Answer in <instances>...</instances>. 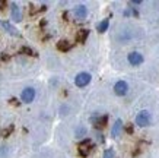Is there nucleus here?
Here are the masks:
<instances>
[{"mask_svg": "<svg viewBox=\"0 0 159 158\" xmlns=\"http://www.w3.org/2000/svg\"><path fill=\"white\" fill-rule=\"evenodd\" d=\"M121 129H123V122L118 119V120H116V123L112 125V129H111V135H112V138H118Z\"/></svg>", "mask_w": 159, "mask_h": 158, "instance_id": "nucleus-10", "label": "nucleus"}, {"mask_svg": "<svg viewBox=\"0 0 159 158\" xmlns=\"http://www.w3.org/2000/svg\"><path fill=\"white\" fill-rule=\"evenodd\" d=\"M79 135H85V129H83V127H79V129H77L76 136H79Z\"/></svg>", "mask_w": 159, "mask_h": 158, "instance_id": "nucleus-18", "label": "nucleus"}, {"mask_svg": "<svg viewBox=\"0 0 159 158\" xmlns=\"http://www.w3.org/2000/svg\"><path fill=\"white\" fill-rule=\"evenodd\" d=\"M116 155H114V151L112 149H107L105 152H104V158H114Z\"/></svg>", "mask_w": 159, "mask_h": 158, "instance_id": "nucleus-17", "label": "nucleus"}, {"mask_svg": "<svg viewBox=\"0 0 159 158\" xmlns=\"http://www.w3.org/2000/svg\"><path fill=\"white\" fill-rule=\"evenodd\" d=\"M20 51L25 53V54H28V56H38V54H37L32 48H29V47H22V50H20Z\"/></svg>", "mask_w": 159, "mask_h": 158, "instance_id": "nucleus-16", "label": "nucleus"}, {"mask_svg": "<svg viewBox=\"0 0 159 158\" xmlns=\"http://www.w3.org/2000/svg\"><path fill=\"white\" fill-rule=\"evenodd\" d=\"M13 129H15L13 125H9L7 127H6V129L2 130V136H3V138H7V136H9V135L13 132Z\"/></svg>", "mask_w": 159, "mask_h": 158, "instance_id": "nucleus-14", "label": "nucleus"}, {"mask_svg": "<svg viewBox=\"0 0 159 158\" xmlns=\"http://www.w3.org/2000/svg\"><path fill=\"white\" fill-rule=\"evenodd\" d=\"M20 98H22V101H24V103H26V104L32 103V101H34V98H35V89H34V88H25L24 91H22Z\"/></svg>", "mask_w": 159, "mask_h": 158, "instance_id": "nucleus-3", "label": "nucleus"}, {"mask_svg": "<svg viewBox=\"0 0 159 158\" xmlns=\"http://www.w3.org/2000/svg\"><path fill=\"white\" fill-rule=\"evenodd\" d=\"M89 82H91V75H89L88 72H80V73H77L76 78H75V84H76V86H79V88H83V86H86Z\"/></svg>", "mask_w": 159, "mask_h": 158, "instance_id": "nucleus-1", "label": "nucleus"}, {"mask_svg": "<svg viewBox=\"0 0 159 158\" xmlns=\"http://www.w3.org/2000/svg\"><path fill=\"white\" fill-rule=\"evenodd\" d=\"M127 91H129V85H127V82L118 81L116 85H114V92H116L117 95L123 97V95H125V94H127Z\"/></svg>", "mask_w": 159, "mask_h": 158, "instance_id": "nucleus-4", "label": "nucleus"}, {"mask_svg": "<svg viewBox=\"0 0 159 158\" xmlns=\"http://www.w3.org/2000/svg\"><path fill=\"white\" fill-rule=\"evenodd\" d=\"M0 25H2V28L5 29L6 32H9L10 35H15V37H18V35H19V31L15 28L10 22H7V21H2V22H0Z\"/></svg>", "mask_w": 159, "mask_h": 158, "instance_id": "nucleus-6", "label": "nucleus"}, {"mask_svg": "<svg viewBox=\"0 0 159 158\" xmlns=\"http://www.w3.org/2000/svg\"><path fill=\"white\" fill-rule=\"evenodd\" d=\"M12 19L15 22H20L22 21V13H20L19 6L16 5V3H12Z\"/></svg>", "mask_w": 159, "mask_h": 158, "instance_id": "nucleus-9", "label": "nucleus"}, {"mask_svg": "<svg viewBox=\"0 0 159 158\" xmlns=\"http://www.w3.org/2000/svg\"><path fill=\"white\" fill-rule=\"evenodd\" d=\"M91 146H92V144H91V141H83L82 144L79 145V154L82 155V157H86L88 154H89V151H91Z\"/></svg>", "mask_w": 159, "mask_h": 158, "instance_id": "nucleus-8", "label": "nucleus"}, {"mask_svg": "<svg viewBox=\"0 0 159 158\" xmlns=\"http://www.w3.org/2000/svg\"><path fill=\"white\" fill-rule=\"evenodd\" d=\"M108 25H110V19H104L102 22H99L97 26L98 32H105L107 29H108Z\"/></svg>", "mask_w": 159, "mask_h": 158, "instance_id": "nucleus-13", "label": "nucleus"}, {"mask_svg": "<svg viewBox=\"0 0 159 158\" xmlns=\"http://www.w3.org/2000/svg\"><path fill=\"white\" fill-rule=\"evenodd\" d=\"M136 125L140 126V127L150 125V114L148 111H140L139 114L136 116Z\"/></svg>", "mask_w": 159, "mask_h": 158, "instance_id": "nucleus-2", "label": "nucleus"}, {"mask_svg": "<svg viewBox=\"0 0 159 158\" xmlns=\"http://www.w3.org/2000/svg\"><path fill=\"white\" fill-rule=\"evenodd\" d=\"M73 15L76 16L77 19H85L86 18V15H88V9H86V6H77V7H75V10H73Z\"/></svg>", "mask_w": 159, "mask_h": 158, "instance_id": "nucleus-7", "label": "nucleus"}, {"mask_svg": "<svg viewBox=\"0 0 159 158\" xmlns=\"http://www.w3.org/2000/svg\"><path fill=\"white\" fill-rule=\"evenodd\" d=\"M88 35H89V31H88V29H80L76 35V41L77 43H85L88 38Z\"/></svg>", "mask_w": 159, "mask_h": 158, "instance_id": "nucleus-11", "label": "nucleus"}, {"mask_svg": "<svg viewBox=\"0 0 159 158\" xmlns=\"http://www.w3.org/2000/svg\"><path fill=\"white\" fill-rule=\"evenodd\" d=\"M127 59H129V63L133 65V66H139V65L143 63V56H142L140 53H137V51L130 53V54L127 56Z\"/></svg>", "mask_w": 159, "mask_h": 158, "instance_id": "nucleus-5", "label": "nucleus"}, {"mask_svg": "<svg viewBox=\"0 0 159 158\" xmlns=\"http://www.w3.org/2000/svg\"><path fill=\"white\" fill-rule=\"evenodd\" d=\"M107 119H108V117H107V116H102V117H99V119L97 120V122H95V123H97V127H102V126H105V123H107Z\"/></svg>", "mask_w": 159, "mask_h": 158, "instance_id": "nucleus-15", "label": "nucleus"}, {"mask_svg": "<svg viewBox=\"0 0 159 158\" xmlns=\"http://www.w3.org/2000/svg\"><path fill=\"white\" fill-rule=\"evenodd\" d=\"M70 47H72V44L69 43V41H66V40H61V41H58L57 43V48L60 50V51H69Z\"/></svg>", "mask_w": 159, "mask_h": 158, "instance_id": "nucleus-12", "label": "nucleus"}]
</instances>
